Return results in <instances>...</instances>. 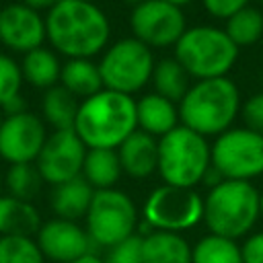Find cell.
Wrapping results in <instances>:
<instances>
[{
  "instance_id": "cell-1",
  "label": "cell",
  "mask_w": 263,
  "mask_h": 263,
  "mask_svg": "<svg viewBox=\"0 0 263 263\" xmlns=\"http://www.w3.org/2000/svg\"><path fill=\"white\" fill-rule=\"evenodd\" d=\"M109 18L86 0H60L45 16V35L53 49L68 60H90L109 41Z\"/></svg>"
},
{
  "instance_id": "cell-2",
  "label": "cell",
  "mask_w": 263,
  "mask_h": 263,
  "mask_svg": "<svg viewBox=\"0 0 263 263\" xmlns=\"http://www.w3.org/2000/svg\"><path fill=\"white\" fill-rule=\"evenodd\" d=\"M138 129L136 101L115 90H99L78 107L74 132L90 148L117 150Z\"/></svg>"
},
{
  "instance_id": "cell-3",
  "label": "cell",
  "mask_w": 263,
  "mask_h": 263,
  "mask_svg": "<svg viewBox=\"0 0 263 263\" xmlns=\"http://www.w3.org/2000/svg\"><path fill=\"white\" fill-rule=\"evenodd\" d=\"M240 92L236 84L222 76L210 80H197L189 86L187 95L179 103L181 125L193 129L195 134L220 136L230 129V123L238 115Z\"/></svg>"
},
{
  "instance_id": "cell-4",
  "label": "cell",
  "mask_w": 263,
  "mask_h": 263,
  "mask_svg": "<svg viewBox=\"0 0 263 263\" xmlns=\"http://www.w3.org/2000/svg\"><path fill=\"white\" fill-rule=\"evenodd\" d=\"M261 193L249 181H222L203 199V222L210 234L224 238L245 236L257 222Z\"/></svg>"
},
{
  "instance_id": "cell-5",
  "label": "cell",
  "mask_w": 263,
  "mask_h": 263,
  "mask_svg": "<svg viewBox=\"0 0 263 263\" xmlns=\"http://www.w3.org/2000/svg\"><path fill=\"white\" fill-rule=\"evenodd\" d=\"M210 164L212 146L185 125H177L158 140V173L164 185L193 189L201 183Z\"/></svg>"
},
{
  "instance_id": "cell-6",
  "label": "cell",
  "mask_w": 263,
  "mask_h": 263,
  "mask_svg": "<svg viewBox=\"0 0 263 263\" xmlns=\"http://www.w3.org/2000/svg\"><path fill=\"white\" fill-rule=\"evenodd\" d=\"M238 47L226 35V31L199 25L187 29L175 45V60L185 72L197 80L222 78L234 66Z\"/></svg>"
},
{
  "instance_id": "cell-7",
  "label": "cell",
  "mask_w": 263,
  "mask_h": 263,
  "mask_svg": "<svg viewBox=\"0 0 263 263\" xmlns=\"http://www.w3.org/2000/svg\"><path fill=\"white\" fill-rule=\"evenodd\" d=\"M154 64L156 62L148 45L136 37L119 39L107 47L99 62L103 88L132 97L152 78Z\"/></svg>"
},
{
  "instance_id": "cell-8",
  "label": "cell",
  "mask_w": 263,
  "mask_h": 263,
  "mask_svg": "<svg viewBox=\"0 0 263 263\" xmlns=\"http://www.w3.org/2000/svg\"><path fill=\"white\" fill-rule=\"evenodd\" d=\"M84 220L95 247L109 249L136 234L138 210L127 193L119 189H101L95 191Z\"/></svg>"
},
{
  "instance_id": "cell-9",
  "label": "cell",
  "mask_w": 263,
  "mask_h": 263,
  "mask_svg": "<svg viewBox=\"0 0 263 263\" xmlns=\"http://www.w3.org/2000/svg\"><path fill=\"white\" fill-rule=\"evenodd\" d=\"M212 166L228 181H249L263 173V136L249 127L220 134L212 146Z\"/></svg>"
},
{
  "instance_id": "cell-10",
  "label": "cell",
  "mask_w": 263,
  "mask_h": 263,
  "mask_svg": "<svg viewBox=\"0 0 263 263\" xmlns=\"http://www.w3.org/2000/svg\"><path fill=\"white\" fill-rule=\"evenodd\" d=\"M203 220V197L195 189L160 185L144 201V222L152 230L179 232Z\"/></svg>"
},
{
  "instance_id": "cell-11",
  "label": "cell",
  "mask_w": 263,
  "mask_h": 263,
  "mask_svg": "<svg viewBox=\"0 0 263 263\" xmlns=\"http://www.w3.org/2000/svg\"><path fill=\"white\" fill-rule=\"evenodd\" d=\"M129 27L134 37L148 47L177 45L181 35L187 31L183 10L164 0H146L134 6Z\"/></svg>"
},
{
  "instance_id": "cell-12",
  "label": "cell",
  "mask_w": 263,
  "mask_h": 263,
  "mask_svg": "<svg viewBox=\"0 0 263 263\" xmlns=\"http://www.w3.org/2000/svg\"><path fill=\"white\" fill-rule=\"evenodd\" d=\"M86 150L88 148L82 144L74 129H55L49 134L35 160L43 183L55 187L80 177Z\"/></svg>"
},
{
  "instance_id": "cell-13",
  "label": "cell",
  "mask_w": 263,
  "mask_h": 263,
  "mask_svg": "<svg viewBox=\"0 0 263 263\" xmlns=\"http://www.w3.org/2000/svg\"><path fill=\"white\" fill-rule=\"evenodd\" d=\"M45 140L47 132L39 115L31 111L4 115L0 125V158L10 164L35 162Z\"/></svg>"
},
{
  "instance_id": "cell-14",
  "label": "cell",
  "mask_w": 263,
  "mask_h": 263,
  "mask_svg": "<svg viewBox=\"0 0 263 263\" xmlns=\"http://www.w3.org/2000/svg\"><path fill=\"white\" fill-rule=\"evenodd\" d=\"M35 240L45 259L53 263H70L84 255H92L95 242L90 240L86 228L78 222L51 218L41 224Z\"/></svg>"
},
{
  "instance_id": "cell-15",
  "label": "cell",
  "mask_w": 263,
  "mask_h": 263,
  "mask_svg": "<svg viewBox=\"0 0 263 263\" xmlns=\"http://www.w3.org/2000/svg\"><path fill=\"white\" fill-rule=\"evenodd\" d=\"M45 35V16L39 10L12 2L0 8V41L12 51L29 53L43 45Z\"/></svg>"
},
{
  "instance_id": "cell-16",
  "label": "cell",
  "mask_w": 263,
  "mask_h": 263,
  "mask_svg": "<svg viewBox=\"0 0 263 263\" xmlns=\"http://www.w3.org/2000/svg\"><path fill=\"white\" fill-rule=\"evenodd\" d=\"M121 171L134 179H146L158 171V142L154 136L136 129L117 148Z\"/></svg>"
},
{
  "instance_id": "cell-17",
  "label": "cell",
  "mask_w": 263,
  "mask_h": 263,
  "mask_svg": "<svg viewBox=\"0 0 263 263\" xmlns=\"http://www.w3.org/2000/svg\"><path fill=\"white\" fill-rule=\"evenodd\" d=\"M92 195H95V189L80 175L72 181L55 185L51 195H49V205H51L55 218L76 222L80 218H86Z\"/></svg>"
},
{
  "instance_id": "cell-18",
  "label": "cell",
  "mask_w": 263,
  "mask_h": 263,
  "mask_svg": "<svg viewBox=\"0 0 263 263\" xmlns=\"http://www.w3.org/2000/svg\"><path fill=\"white\" fill-rule=\"evenodd\" d=\"M136 113H138V127L150 136H166L179 125V109L173 101L150 92L144 95L140 101H136Z\"/></svg>"
},
{
  "instance_id": "cell-19",
  "label": "cell",
  "mask_w": 263,
  "mask_h": 263,
  "mask_svg": "<svg viewBox=\"0 0 263 263\" xmlns=\"http://www.w3.org/2000/svg\"><path fill=\"white\" fill-rule=\"evenodd\" d=\"M41 224V214L31 201L0 195V236H35Z\"/></svg>"
},
{
  "instance_id": "cell-20",
  "label": "cell",
  "mask_w": 263,
  "mask_h": 263,
  "mask_svg": "<svg viewBox=\"0 0 263 263\" xmlns=\"http://www.w3.org/2000/svg\"><path fill=\"white\" fill-rule=\"evenodd\" d=\"M142 238L144 263H191V247L179 232L152 230Z\"/></svg>"
},
{
  "instance_id": "cell-21",
  "label": "cell",
  "mask_w": 263,
  "mask_h": 263,
  "mask_svg": "<svg viewBox=\"0 0 263 263\" xmlns=\"http://www.w3.org/2000/svg\"><path fill=\"white\" fill-rule=\"evenodd\" d=\"M121 164H119V156L117 150H109V148H90L86 150V158L82 164V177L86 179V183L95 189H113L115 183L121 177Z\"/></svg>"
},
{
  "instance_id": "cell-22",
  "label": "cell",
  "mask_w": 263,
  "mask_h": 263,
  "mask_svg": "<svg viewBox=\"0 0 263 263\" xmlns=\"http://www.w3.org/2000/svg\"><path fill=\"white\" fill-rule=\"evenodd\" d=\"M60 82L76 99L82 97V101L92 97V95H97L99 90H103L99 64H95L90 60H84V58L68 60L66 64H62Z\"/></svg>"
},
{
  "instance_id": "cell-23",
  "label": "cell",
  "mask_w": 263,
  "mask_h": 263,
  "mask_svg": "<svg viewBox=\"0 0 263 263\" xmlns=\"http://www.w3.org/2000/svg\"><path fill=\"white\" fill-rule=\"evenodd\" d=\"M21 72H23V80H27L31 86L47 90L58 84L60 74H62V64L51 49L41 45L25 53L21 62Z\"/></svg>"
},
{
  "instance_id": "cell-24",
  "label": "cell",
  "mask_w": 263,
  "mask_h": 263,
  "mask_svg": "<svg viewBox=\"0 0 263 263\" xmlns=\"http://www.w3.org/2000/svg\"><path fill=\"white\" fill-rule=\"evenodd\" d=\"M78 107L80 103L76 101V97L68 92L62 84L47 88L43 95V103H41L43 117L53 129H74Z\"/></svg>"
},
{
  "instance_id": "cell-25",
  "label": "cell",
  "mask_w": 263,
  "mask_h": 263,
  "mask_svg": "<svg viewBox=\"0 0 263 263\" xmlns=\"http://www.w3.org/2000/svg\"><path fill=\"white\" fill-rule=\"evenodd\" d=\"M189 74L185 72V68L175 60V58H164L160 62L154 64V72H152V84L156 88V95L173 101V103H181V99L187 95L189 90Z\"/></svg>"
},
{
  "instance_id": "cell-26",
  "label": "cell",
  "mask_w": 263,
  "mask_h": 263,
  "mask_svg": "<svg viewBox=\"0 0 263 263\" xmlns=\"http://www.w3.org/2000/svg\"><path fill=\"white\" fill-rule=\"evenodd\" d=\"M191 263H242V255L236 240L205 234L191 249Z\"/></svg>"
},
{
  "instance_id": "cell-27",
  "label": "cell",
  "mask_w": 263,
  "mask_h": 263,
  "mask_svg": "<svg viewBox=\"0 0 263 263\" xmlns=\"http://www.w3.org/2000/svg\"><path fill=\"white\" fill-rule=\"evenodd\" d=\"M226 35L236 47L253 45L263 37V12L259 8L247 6L226 18Z\"/></svg>"
},
{
  "instance_id": "cell-28",
  "label": "cell",
  "mask_w": 263,
  "mask_h": 263,
  "mask_svg": "<svg viewBox=\"0 0 263 263\" xmlns=\"http://www.w3.org/2000/svg\"><path fill=\"white\" fill-rule=\"evenodd\" d=\"M41 175L35 166V162H27V164H10V168L4 175V185L8 189V195L31 201L39 189H41Z\"/></svg>"
},
{
  "instance_id": "cell-29",
  "label": "cell",
  "mask_w": 263,
  "mask_h": 263,
  "mask_svg": "<svg viewBox=\"0 0 263 263\" xmlns=\"http://www.w3.org/2000/svg\"><path fill=\"white\" fill-rule=\"evenodd\" d=\"M0 263H45L33 236H0Z\"/></svg>"
},
{
  "instance_id": "cell-30",
  "label": "cell",
  "mask_w": 263,
  "mask_h": 263,
  "mask_svg": "<svg viewBox=\"0 0 263 263\" xmlns=\"http://www.w3.org/2000/svg\"><path fill=\"white\" fill-rule=\"evenodd\" d=\"M23 86V72L21 64H16L10 55L0 53V109L21 95Z\"/></svg>"
},
{
  "instance_id": "cell-31",
  "label": "cell",
  "mask_w": 263,
  "mask_h": 263,
  "mask_svg": "<svg viewBox=\"0 0 263 263\" xmlns=\"http://www.w3.org/2000/svg\"><path fill=\"white\" fill-rule=\"evenodd\" d=\"M142 234H132L129 238L113 245L105 253V263H144L142 257Z\"/></svg>"
},
{
  "instance_id": "cell-32",
  "label": "cell",
  "mask_w": 263,
  "mask_h": 263,
  "mask_svg": "<svg viewBox=\"0 0 263 263\" xmlns=\"http://www.w3.org/2000/svg\"><path fill=\"white\" fill-rule=\"evenodd\" d=\"M242 119L249 129L263 136V92L253 95L242 107Z\"/></svg>"
},
{
  "instance_id": "cell-33",
  "label": "cell",
  "mask_w": 263,
  "mask_h": 263,
  "mask_svg": "<svg viewBox=\"0 0 263 263\" xmlns=\"http://www.w3.org/2000/svg\"><path fill=\"white\" fill-rule=\"evenodd\" d=\"M205 10L216 18H230L234 12L249 6V0H203Z\"/></svg>"
},
{
  "instance_id": "cell-34",
  "label": "cell",
  "mask_w": 263,
  "mask_h": 263,
  "mask_svg": "<svg viewBox=\"0 0 263 263\" xmlns=\"http://www.w3.org/2000/svg\"><path fill=\"white\" fill-rule=\"evenodd\" d=\"M242 263H263V230L251 234L240 247Z\"/></svg>"
},
{
  "instance_id": "cell-35",
  "label": "cell",
  "mask_w": 263,
  "mask_h": 263,
  "mask_svg": "<svg viewBox=\"0 0 263 263\" xmlns=\"http://www.w3.org/2000/svg\"><path fill=\"white\" fill-rule=\"evenodd\" d=\"M23 111H27V109H25V101H23L21 95L14 97L12 101H8V103L2 107V113H6V115H16V113H23Z\"/></svg>"
},
{
  "instance_id": "cell-36",
  "label": "cell",
  "mask_w": 263,
  "mask_h": 263,
  "mask_svg": "<svg viewBox=\"0 0 263 263\" xmlns=\"http://www.w3.org/2000/svg\"><path fill=\"white\" fill-rule=\"evenodd\" d=\"M23 4H27V6H31V8H35V10H43V8H51V6H55L60 0H21Z\"/></svg>"
},
{
  "instance_id": "cell-37",
  "label": "cell",
  "mask_w": 263,
  "mask_h": 263,
  "mask_svg": "<svg viewBox=\"0 0 263 263\" xmlns=\"http://www.w3.org/2000/svg\"><path fill=\"white\" fill-rule=\"evenodd\" d=\"M70 263H105V261L92 253V255H84V257H80V259H76V261H70Z\"/></svg>"
},
{
  "instance_id": "cell-38",
  "label": "cell",
  "mask_w": 263,
  "mask_h": 263,
  "mask_svg": "<svg viewBox=\"0 0 263 263\" xmlns=\"http://www.w3.org/2000/svg\"><path fill=\"white\" fill-rule=\"evenodd\" d=\"M164 2H171V4H175V6H185V4H189V2H193V0H164Z\"/></svg>"
},
{
  "instance_id": "cell-39",
  "label": "cell",
  "mask_w": 263,
  "mask_h": 263,
  "mask_svg": "<svg viewBox=\"0 0 263 263\" xmlns=\"http://www.w3.org/2000/svg\"><path fill=\"white\" fill-rule=\"evenodd\" d=\"M125 4H129V6H138V4H142V2H146V0H123Z\"/></svg>"
},
{
  "instance_id": "cell-40",
  "label": "cell",
  "mask_w": 263,
  "mask_h": 263,
  "mask_svg": "<svg viewBox=\"0 0 263 263\" xmlns=\"http://www.w3.org/2000/svg\"><path fill=\"white\" fill-rule=\"evenodd\" d=\"M259 210H261V214H263V193H261V199H259Z\"/></svg>"
},
{
  "instance_id": "cell-41",
  "label": "cell",
  "mask_w": 263,
  "mask_h": 263,
  "mask_svg": "<svg viewBox=\"0 0 263 263\" xmlns=\"http://www.w3.org/2000/svg\"><path fill=\"white\" fill-rule=\"evenodd\" d=\"M2 119H4V113H2V109H0V125H2Z\"/></svg>"
},
{
  "instance_id": "cell-42",
  "label": "cell",
  "mask_w": 263,
  "mask_h": 263,
  "mask_svg": "<svg viewBox=\"0 0 263 263\" xmlns=\"http://www.w3.org/2000/svg\"><path fill=\"white\" fill-rule=\"evenodd\" d=\"M2 185H4V181H2V177H0V191H2Z\"/></svg>"
},
{
  "instance_id": "cell-43",
  "label": "cell",
  "mask_w": 263,
  "mask_h": 263,
  "mask_svg": "<svg viewBox=\"0 0 263 263\" xmlns=\"http://www.w3.org/2000/svg\"><path fill=\"white\" fill-rule=\"evenodd\" d=\"M259 2H261V4H263V0H259Z\"/></svg>"
},
{
  "instance_id": "cell-44",
  "label": "cell",
  "mask_w": 263,
  "mask_h": 263,
  "mask_svg": "<svg viewBox=\"0 0 263 263\" xmlns=\"http://www.w3.org/2000/svg\"><path fill=\"white\" fill-rule=\"evenodd\" d=\"M86 2H92V0H86Z\"/></svg>"
},
{
  "instance_id": "cell-45",
  "label": "cell",
  "mask_w": 263,
  "mask_h": 263,
  "mask_svg": "<svg viewBox=\"0 0 263 263\" xmlns=\"http://www.w3.org/2000/svg\"><path fill=\"white\" fill-rule=\"evenodd\" d=\"M261 80H263V74H261Z\"/></svg>"
}]
</instances>
